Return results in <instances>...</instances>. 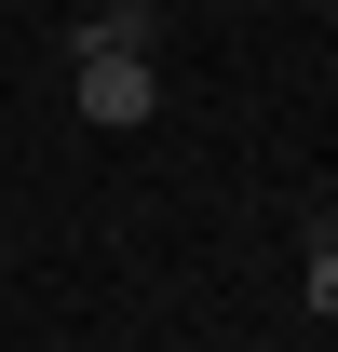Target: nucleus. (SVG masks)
Wrapping results in <instances>:
<instances>
[{"label":"nucleus","mask_w":338,"mask_h":352,"mask_svg":"<svg viewBox=\"0 0 338 352\" xmlns=\"http://www.w3.org/2000/svg\"><path fill=\"white\" fill-rule=\"evenodd\" d=\"M297 298H311V311L338 325V244H311V271H297Z\"/></svg>","instance_id":"nucleus-2"},{"label":"nucleus","mask_w":338,"mask_h":352,"mask_svg":"<svg viewBox=\"0 0 338 352\" xmlns=\"http://www.w3.org/2000/svg\"><path fill=\"white\" fill-rule=\"evenodd\" d=\"M325 244H338V230H325Z\"/></svg>","instance_id":"nucleus-3"},{"label":"nucleus","mask_w":338,"mask_h":352,"mask_svg":"<svg viewBox=\"0 0 338 352\" xmlns=\"http://www.w3.org/2000/svg\"><path fill=\"white\" fill-rule=\"evenodd\" d=\"M149 109H163V68L122 54V41H82V122H95V135H135Z\"/></svg>","instance_id":"nucleus-1"}]
</instances>
